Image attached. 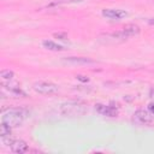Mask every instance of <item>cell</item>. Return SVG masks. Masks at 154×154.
Listing matches in <instances>:
<instances>
[{
  "instance_id": "7",
  "label": "cell",
  "mask_w": 154,
  "mask_h": 154,
  "mask_svg": "<svg viewBox=\"0 0 154 154\" xmlns=\"http://www.w3.org/2000/svg\"><path fill=\"white\" fill-rule=\"evenodd\" d=\"M134 118L141 124H150L153 122L152 113L149 111H146V109H137L134 113Z\"/></svg>"
},
{
  "instance_id": "5",
  "label": "cell",
  "mask_w": 154,
  "mask_h": 154,
  "mask_svg": "<svg viewBox=\"0 0 154 154\" xmlns=\"http://www.w3.org/2000/svg\"><path fill=\"white\" fill-rule=\"evenodd\" d=\"M65 63L73 64V65H93L96 64V60L87 57H66L63 59Z\"/></svg>"
},
{
  "instance_id": "14",
  "label": "cell",
  "mask_w": 154,
  "mask_h": 154,
  "mask_svg": "<svg viewBox=\"0 0 154 154\" xmlns=\"http://www.w3.org/2000/svg\"><path fill=\"white\" fill-rule=\"evenodd\" d=\"M76 78H77V79H79L81 82H88V81H89V78H88V77L82 76V75H77V76H76Z\"/></svg>"
},
{
  "instance_id": "12",
  "label": "cell",
  "mask_w": 154,
  "mask_h": 154,
  "mask_svg": "<svg viewBox=\"0 0 154 154\" xmlns=\"http://www.w3.org/2000/svg\"><path fill=\"white\" fill-rule=\"evenodd\" d=\"M11 129L12 128H10L8 125H6L5 123H1V125H0V136L2 138L6 137V136H10L11 135Z\"/></svg>"
},
{
  "instance_id": "6",
  "label": "cell",
  "mask_w": 154,
  "mask_h": 154,
  "mask_svg": "<svg viewBox=\"0 0 154 154\" xmlns=\"http://www.w3.org/2000/svg\"><path fill=\"white\" fill-rule=\"evenodd\" d=\"M95 109L100 114H103L106 117H117L118 113H119L118 108H116L113 106H108V105H102V103H96Z\"/></svg>"
},
{
  "instance_id": "3",
  "label": "cell",
  "mask_w": 154,
  "mask_h": 154,
  "mask_svg": "<svg viewBox=\"0 0 154 154\" xmlns=\"http://www.w3.org/2000/svg\"><path fill=\"white\" fill-rule=\"evenodd\" d=\"M32 89H34L36 93L42 94V95H52V94L58 93L59 87H58L55 83H52V82L40 81V82H35V83L32 84Z\"/></svg>"
},
{
  "instance_id": "4",
  "label": "cell",
  "mask_w": 154,
  "mask_h": 154,
  "mask_svg": "<svg viewBox=\"0 0 154 154\" xmlns=\"http://www.w3.org/2000/svg\"><path fill=\"white\" fill-rule=\"evenodd\" d=\"M102 37H105L103 40L101 38V40H99L100 42H102V43H106V45H108V43H119V42H123V41H125L126 38H129L122 30L120 31H116V32H109V34H105V35H101Z\"/></svg>"
},
{
  "instance_id": "11",
  "label": "cell",
  "mask_w": 154,
  "mask_h": 154,
  "mask_svg": "<svg viewBox=\"0 0 154 154\" xmlns=\"http://www.w3.org/2000/svg\"><path fill=\"white\" fill-rule=\"evenodd\" d=\"M42 46L45 48H47L49 51H54V52H58V51H63L64 49L63 46H60V45H58V43H55L54 41H51V40H43L42 41Z\"/></svg>"
},
{
  "instance_id": "17",
  "label": "cell",
  "mask_w": 154,
  "mask_h": 154,
  "mask_svg": "<svg viewBox=\"0 0 154 154\" xmlns=\"http://www.w3.org/2000/svg\"><path fill=\"white\" fill-rule=\"evenodd\" d=\"M84 0H65V2H72V4H76V2H82Z\"/></svg>"
},
{
  "instance_id": "2",
  "label": "cell",
  "mask_w": 154,
  "mask_h": 154,
  "mask_svg": "<svg viewBox=\"0 0 154 154\" xmlns=\"http://www.w3.org/2000/svg\"><path fill=\"white\" fill-rule=\"evenodd\" d=\"M87 111L88 107L82 101H67L60 106V112L66 117H82Z\"/></svg>"
},
{
  "instance_id": "15",
  "label": "cell",
  "mask_w": 154,
  "mask_h": 154,
  "mask_svg": "<svg viewBox=\"0 0 154 154\" xmlns=\"http://www.w3.org/2000/svg\"><path fill=\"white\" fill-rule=\"evenodd\" d=\"M54 36L55 37H61V40H65L66 38V34H60L59 32V34H54Z\"/></svg>"
},
{
  "instance_id": "16",
  "label": "cell",
  "mask_w": 154,
  "mask_h": 154,
  "mask_svg": "<svg viewBox=\"0 0 154 154\" xmlns=\"http://www.w3.org/2000/svg\"><path fill=\"white\" fill-rule=\"evenodd\" d=\"M148 109H149L152 113H154V103H149V105H148Z\"/></svg>"
},
{
  "instance_id": "13",
  "label": "cell",
  "mask_w": 154,
  "mask_h": 154,
  "mask_svg": "<svg viewBox=\"0 0 154 154\" xmlns=\"http://www.w3.org/2000/svg\"><path fill=\"white\" fill-rule=\"evenodd\" d=\"M0 76H1L4 79H12L13 76H14V73H13V71H11V70H2V71L0 72Z\"/></svg>"
},
{
  "instance_id": "9",
  "label": "cell",
  "mask_w": 154,
  "mask_h": 154,
  "mask_svg": "<svg viewBox=\"0 0 154 154\" xmlns=\"http://www.w3.org/2000/svg\"><path fill=\"white\" fill-rule=\"evenodd\" d=\"M128 13L123 10H111V8H105L102 10V16L109 19H122L123 17H125Z\"/></svg>"
},
{
  "instance_id": "10",
  "label": "cell",
  "mask_w": 154,
  "mask_h": 154,
  "mask_svg": "<svg viewBox=\"0 0 154 154\" xmlns=\"http://www.w3.org/2000/svg\"><path fill=\"white\" fill-rule=\"evenodd\" d=\"M122 31L128 36V37H131V36H135V35H138L140 31H141V28L135 24V23H129V24H125L122 29Z\"/></svg>"
},
{
  "instance_id": "1",
  "label": "cell",
  "mask_w": 154,
  "mask_h": 154,
  "mask_svg": "<svg viewBox=\"0 0 154 154\" xmlns=\"http://www.w3.org/2000/svg\"><path fill=\"white\" fill-rule=\"evenodd\" d=\"M26 114L28 112L23 108H8L7 111L2 109L1 122L8 125L10 128H17L23 123Z\"/></svg>"
},
{
  "instance_id": "8",
  "label": "cell",
  "mask_w": 154,
  "mask_h": 154,
  "mask_svg": "<svg viewBox=\"0 0 154 154\" xmlns=\"http://www.w3.org/2000/svg\"><path fill=\"white\" fill-rule=\"evenodd\" d=\"M10 148L13 153H19V154L29 150V146L23 140H12L10 143Z\"/></svg>"
}]
</instances>
